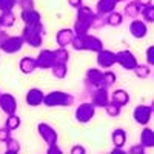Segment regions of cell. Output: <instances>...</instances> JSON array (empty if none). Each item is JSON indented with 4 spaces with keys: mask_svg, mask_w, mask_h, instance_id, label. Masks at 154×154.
Here are the masks:
<instances>
[{
    "mask_svg": "<svg viewBox=\"0 0 154 154\" xmlns=\"http://www.w3.org/2000/svg\"><path fill=\"white\" fill-rule=\"evenodd\" d=\"M71 48L74 51H88V53H99L103 49V42L102 38L93 34H86V35H75Z\"/></svg>",
    "mask_w": 154,
    "mask_h": 154,
    "instance_id": "6da1fadb",
    "label": "cell"
},
{
    "mask_svg": "<svg viewBox=\"0 0 154 154\" xmlns=\"http://www.w3.org/2000/svg\"><path fill=\"white\" fill-rule=\"evenodd\" d=\"M74 96L66 93V91H60V89H54L45 94V100L43 105L46 108H68L71 105H74Z\"/></svg>",
    "mask_w": 154,
    "mask_h": 154,
    "instance_id": "7a4b0ae2",
    "label": "cell"
},
{
    "mask_svg": "<svg viewBox=\"0 0 154 154\" xmlns=\"http://www.w3.org/2000/svg\"><path fill=\"white\" fill-rule=\"evenodd\" d=\"M45 34H46V29L42 22L38 25H32V26H23L20 35L23 37L25 45H28L31 48H42Z\"/></svg>",
    "mask_w": 154,
    "mask_h": 154,
    "instance_id": "3957f363",
    "label": "cell"
},
{
    "mask_svg": "<svg viewBox=\"0 0 154 154\" xmlns=\"http://www.w3.org/2000/svg\"><path fill=\"white\" fill-rule=\"evenodd\" d=\"M83 86L86 89V94L94 91L97 88L103 86V71L100 68H89L85 72V79H83ZM105 88V86H103Z\"/></svg>",
    "mask_w": 154,
    "mask_h": 154,
    "instance_id": "277c9868",
    "label": "cell"
},
{
    "mask_svg": "<svg viewBox=\"0 0 154 154\" xmlns=\"http://www.w3.org/2000/svg\"><path fill=\"white\" fill-rule=\"evenodd\" d=\"M96 116V106L91 103V102H82V103H79V106L75 108V112H74V117L75 120L85 125V123H89Z\"/></svg>",
    "mask_w": 154,
    "mask_h": 154,
    "instance_id": "5b68a950",
    "label": "cell"
},
{
    "mask_svg": "<svg viewBox=\"0 0 154 154\" xmlns=\"http://www.w3.org/2000/svg\"><path fill=\"white\" fill-rule=\"evenodd\" d=\"M37 133H38L40 139L43 140L48 146L56 145L59 142V134L56 131V128L53 125L46 123V122H40V123L37 125Z\"/></svg>",
    "mask_w": 154,
    "mask_h": 154,
    "instance_id": "8992f818",
    "label": "cell"
},
{
    "mask_svg": "<svg viewBox=\"0 0 154 154\" xmlns=\"http://www.w3.org/2000/svg\"><path fill=\"white\" fill-rule=\"evenodd\" d=\"M117 56V65L122 66L125 71H134L136 66L139 65V60L136 57V54L130 49H122L116 53Z\"/></svg>",
    "mask_w": 154,
    "mask_h": 154,
    "instance_id": "52a82bcc",
    "label": "cell"
},
{
    "mask_svg": "<svg viewBox=\"0 0 154 154\" xmlns=\"http://www.w3.org/2000/svg\"><path fill=\"white\" fill-rule=\"evenodd\" d=\"M89 102L97 108H106V105L111 102V93H109V89L108 88H97L94 89V91L89 93Z\"/></svg>",
    "mask_w": 154,
    "mask_h": 154,
    "instance_id": "ba28073f",
    "label": "cell"
},
{
    "mask_svg": "<svg viewBox=\"0 0 154 154\" xmlns=\"http://www.w3.org/2000/svg\"><path fill=\"white\" fill-rule=\"evenodd\" d=\"M96 62H97V66L100 69H111L114 65H117V56H116L114 51L111 49H102L96 54Z\"/></svg>",
    "mask_w": 154,
    "mask_h": 154,
    "instance_id": "9c48e42d",
    "label": "cell"
},
{
    "mask_svg": "<svg viewBox=\"0 0 154 154\" xmlns=\"http://www.w3.org/2000/svg\"><path fill=\"white\" fill-rule=\"evenodd\" d=\"M25 46V40L22 35H8L6 40L0 45V51L5 54H17Z\"/></svg>",
    "mask_w": 154,
    "mask_h": 154,
    "instance_id": "30bf717a",
    "label": "cell"
},
{
    "mask_svg": "<svg viewBox=\"0 0 154 154\" xmlns=\"http://www.w3.org/2000/svg\"><path fill=\"white\" fill-rule=\"evenodd\" d=\"M152 109L149 105H145V103H140L137 105L134 109H133V119L137 125L140 126H148V123L151 122V117H152Z\"/></svg>",
    "mask_w": 154,
    "mask_h": 154,
    "instance_id": "8fae6325",
    "label": "cell"
},
{
    "mask_svg": "<svg viewBox=\"0 0 154 154\" xmlns=\"http://www.w3.org/2000/svg\"><path fill=\"white\" fill-rule=\"evenodd\" d=\"M37 60V68L38 69H49L56 65V56L54 49H40V53L35 56Z\"/></svg>",
    "mask_w": 154,
    "mask_h": 154,
    "instance_id": "7c38bea8",
    "label": "cell"
},
{
    "mask_svg": "<svg viewBox=\"0 0 154 154\" xmlns=\"http://www.w3.org/2000/svg\"><path fill=\"white\" fill-rule=\"evenodd\" d=\"M128 31H130V34L137 38V40H140V38H145L148 35V23L143 22L142 19H134L130 22V25H128Z\"/></svg>",
    "mask_w": 154,
    "mask_h": 154,
    "instance_id": "4fadbf2b",
    "label": "cell"
},
{
    "mask_svg": "<svg viewBox=\"0 0 154 154\" xmlns=\"http://www.w3.org/2000/svg\"><path fill=\"white\" fill-rule=\"evenodd\" d=\"M17 108H19L17 99L9 93H2V96H0V109L6 116H11L17 112Z\"/></svg>",
    "mask_w": 154,
    "mask_h": 154,
    "instance_id": "5bb4252c",
    "label": "cell"
},
{
    "mask_svg": "<svg viewBox=\"0 0 154 154\" xmlns=\"http://www.w3.org/2000/svg\"><path fill=\"white\" fill-rule=\"evenodd\" d=\"M43 100H45V93L40 88H31L28 89L26 96H25V102L31 108H37V106L43 105Z\"/></svg>",
    "mask_w": 154,
    "mask_h": 154,
    "instance_id": "9a60e30c",
    "label": "cell"
},
{
    "mask_svg": "<svg viewBox=\"0 0 154 154\" xmlns=\"http://www.w3.org/2000/svg\"><path fill=\"white\" fill-rule=\"evenodd\" d=\"M74 37H75V34H74L72 28H62L56 32V43L60 48H68L72 45Z\"/></svg>",
    "mask_w": 154,
    "mask_h": 154,
    "instance_id": "2e32d148",
    "label": "cell"
},
{
    "mask_svg": "<svg viewBox=\"0 0 154 154\" xmlns=\"http://www.w3.org/2000/svg\"><path fill=\"white\" fill-rule=\"evenodd\" d=\"M96 11L91 8V6H88V5H82L79 9H77L75 12V20H79V22H83L86 25H89L93 29V22L96 19Z\"/></svg>",
    "mask_w": 154,
    "mask_h": 154,
    "instance_id": "e0dca14e",
    "label": "cell"
},
{
    "mask_svg": "<svg viewBox=\"0 0 154 154\" xmlns=\"http://www.w3.org/2000/svg\"><path fill=\"white\" fill-rule=\"evenodd\" d=\"M20 19L25 26H32V25L42 23V14L37 9H28V11H20Z\"/></svg>",
    "mask_w": 154,
    "mask_h": 154,
    "instance_id": "ac0fdd59",
    "label": "cell"
},
{
    "mask_svg": "<svg viewBox=\"0 0 154 154\" xmlns=\"http://www.w3.org/2000/svg\"><path fill=\"white\" fill-rule=\"evenodd\" d=\"M117 2L116 0H97V3H96V12L99 16H103L106 17L108 14H111V12L114 11H117L116 8H117Z\"/></svg>",
    "mask_w": 154,
    "mask_h": 154,
    "instance_id": "d6986e66",
    "label": "cell"
},
{
    "mask_svg": "<svg viewBox=\"0 0 154 154\" xmlns=\"http://www.w3.org/2000/svg\"><path fill=\"white\" fill-rule=\"evenodd\" d=\"M19 69H20V72L22 74H32L34 71H37L38 68H37V60H35V57H32V56H25V57H22L20 59V62H19Z\"/></svg>",
    "mask_w": 154,
    "mask_h": 154,
    "instance_id": "ffe728a7",
    "label": "cell"
},
{
    "mask_svg": "<svg viewBox=\"0 0 154 154\" xmlns=\"http://www.w3.org/2000/svg\"><path fill=\"white\" fill-rule=\"evenodd\" d=\"M139 143L145 146L146 149L154 148V130L149 126H143L140 131V137H139Z\"/></svg>",
    "mask_w": 154,
    "mask_h": 154,
    "instance_id": "44dd1931",
    "label": "cell"
},
{
    "mask_svg": "<svg viewBox=\"0 0 154 154\" xmlns=\"http://www.w3.org/2000/svg\"><path fill=\"white\" fill-rule=\"evenodd\" d=\"M130 93L126 91V89H122V88H117L114 89V91L111 93V102H114V103H117L119 106H126L128 103H130Z\"/></svg>",
    "mask_w": 154,
    "mask_h": 154,
    "instance_id": "7402d4cb",
    "label": "cell"
},
{
    "mask_svg": "<svg viewBox=\"0 0 154 154\" xmlns=\"http://www.w3.org/2000/svg\"><path fill=\"white\" fill-rule=\"evenodd\" d=\"M140 14H142V6L137 5L134 0H130V2H126L125 3V8H123V16L128 17V19H139Z\"/></svg>",
    "mask_w": 154,
    "mask_h": 154,
    "instance_id": "603a6c76",
    "label": "cell"
},
{
    "mask_svg": "<svg viewBox=\"0 0 154 154\" xmlns=\"http://www.w3.org/2000/svg\"><path fill=\"white\" fill-rule=\"evenodd\" d=\"M126 140H128V134L123 128H116L111 134V142L116 148H123L126 145Z\"/></svg>",
    "mask_w": 154,
    "mask_h": 154,
    "instance_id": "cb8c5ba5",
    "label": "cell"
},
{
    "mask_svg": "<svg viewBox=\"0 0 154 154\" xmlns=\"http://www.w3.org/2000/svg\"><path fill=\"white\" fill-rule=\"evenodd\" d=\"M123 19H125L123 12L114 11V12H111V14H108V16L105 17V20H106V26L117 28V26H120V25L123 23Z\"/></svg>",
    "mask_w": 154,
    "mask_h": 154,
    "instance_id": "d4e9b609",
    "label": "cell"
},
{
    "mask_svg": "<svg viewBox=\"0 0 154 154\" xmlns=\"http://www.w3.org/2000/svg\"><path fill=\"white\" fill-rule=\"evenodd\" d=\"M0 19H2V26L3 29L12 28L17 22V17L14 14V11H6V12H0Z\"/></svg>",
    "mask_w": 154,
    "mask_h": 154,
    "instance_id": "484cf974",
    "label": "cell"
},
{
    "mask_svg": "<svg viewBox=\"0 0 154 154\" xmlns=\"http://www.w3.org/2000/svg\"><path fill=\"white\" fill-rule=\"evenodd\" d=\"M51 74H53L54 79H65L68 75V63H56V65L51 68Z\"/></svg>",
    "mask_w": 154,
    "mask_h": 154,
    "instance_id": "4316f807",
    "label": "cell"
},
{
    "mask_svg": "<svg viewBox=\"0 0 154 154\" xmlns=\"http://www.w3.org/2000/svg\"><path fill=\"white\" fill-rule=\"evenodd\" d=\"M22 125V119L19 117L17 114H11V116H6V119H5V128H8V130L12 133V131H16L19 130Z\"/></svg>",
    "mask_w": 154,
    "mask_h": 154,
    "instance_id": "83f0119b",
    "label": "cell"
},
{
    "mask_svg": "<svg viewBox=\"0 0 154 154\" xmlns=\"http://www.w3.org/2000/svg\"><path fill=\"white\" fill-rule=\"evenodd\" d=\"M133 72L136 74V77H139V79H148L152 72V69H151L149 65H146V63H139Z\"/></svg>",
    "mask_w": 154,
    "mask_h": 154,
    "instance_id": "f1b7e54d",
    "label": "cell"
},
{
    "mask_svg": "<svg viewBox=\"0 0 154 154\" xmlns=\"http://www.w3.org/2000/svg\"><path fill=\"white\" fill-rule=\"evenodd\" d=\"M54 56H56V63H68L69 62V51H68V48L57 46L54 49Z\"/></svg>",
    "mask_w": 154,
    "mask_h": 154,
    "instance_id": "f546056e",
    "label": "cell"
},
{
    "mask_svg": "<svg viewBox=\"0 0 154 154\" xmlns=\"http://www.w3.org/2000/svg\"><path fill=\"white\" fill-rule=\"evenodd\" d=\"M72 31L75 35H86L89 34V31H91V26L83 22H79V20H75L74 25H72Z\"/></svg>",
    "mask_w": 154,
    "mask_h": 154,
    "instance_id": "4dcf8cb0",
    "label": "cell"
},
{
    "mask_svg": "<svg viewBox=\"0 0 154 154\" xmlns=\"http://www.w3.org/2000/svg\"><path fill=\"white\" fill-rule=\"evenodd\" d=\"M116 82H117V75H116L114 71H111V69L103 71V86H105V88L111 89V88L116 85Z\"/></svg>",
    "mask_w": 154,
    "mask_h": 154,
    "instance_id": "1f68e13d",
    "label": "cell"
},
{
    "mask_svg": "<svg viewBox=\"0 0 154 154\" xmlns=\"http://www.w3.org/2000/svg\"><path fill=\"white\" fill-rule=\"evenodd\" d=\"M140 17H142V20L146 22V23H154V3L142 8V14H140Z\"/></svg>",
    "mask_w": 154,
    "mask_h": 154,
    "instance_id": "d6a6232c",
    "label": "cell"
},
{
    "mask_svg": "<svg viewBox=\"0 0 154 154\" xmlns=\"http://www.w3.org/2000/svg\"><path fill=\"white\" fill-rule=\"evenodd\" d=\"M105 112L109 116V117L116 119L122 114V106H119L117 103H114V102H109V103L106 105V108H105Z\"/></svg>",
    "mask_w": 154,
    "mask_h": 154,
    "instance_id": "836d02e7",
    "label": "cell"
},
{
    "mask_svg": "<svg viewBox=\"0 0 154 154\" xmlns=\"http://www.w3.org/2000/svg\"><path fill=\"white\" fill-rule=\"evenodd\" d=\"M16 6H17V0H0V12L14 11Z\"/></svg>",
    "mask_w": 154,
    "mask_h": 154,
    "instance_id": "e575fe53",
    "label": "cell"
},
{
    "mask_svg": "<svg viewBox=\"0 0 154 154\" xmlns=\"http://www.w3.org/2000/svg\"><path fill=\"white\" fill-rule=\"evenodd\" d=\"M5 146H6L8 151H14V152H20V148H22L20 142H19L17 139H14V137H11L8 142L5 143Z\"/></svg>",
    "mask_w": 154,
    "mask_h": 154,
    "instance_id": "d590c367",
    "label": "cell"
},
{
    "mask_svg": "<svg viewBox=\"0 0 154 154\" xmlns=\"http://www.w3.org/2000/svg\"><path fill=\"white\" fill-rule=\"evenodd\" d=\"M17 6L20 8V11L35 9V2L34 0H17Z\"/></svg>",
    "mask_w": 154,
    "mask_h": 154,
    "instance_id": "8d00e7d4",
    "label": "cell"
},
{
    "mask_svg": "<svg viewBox=\"0 0 154 154\" xmlns=\"http://www.w3.org/2000/svg\"><path fill=\"white\" fill-rule=\"evenodd\" d=\"M145 60H146V65L154 68V45H149L146 48V51H145Z\"/></svg>",
    "mask_w": 154,
    "mask_h": 154,
    "instance_id": "74e56055",
    "label": "cell"
},
{
    "mask_svg": "<svg viewBox=\"0 0 154 154\" xmlns=\"http://www.w3.org/2000/svg\"><path fill=\"white\" fill-rule=\"evenodd\" d=\"M97 14V12H96ZM106 26V20H105V17L103 16H96V19H94V22H93V29H102V28H105Z\"/></svg>",
    "mask_w": 154,
    "mask_h": 154,
    "instance_id": "f35d334b",
    "label": "cell"
},
{
    "mask_svg": "<svg viewBox=\"0 0 154 154\" xmlns=\"http://www.w3.org/2000/svg\"><path fill=\"white\" fill-rule=\"evenodd\" d=\"M128 154H146V148L142 146L140 143H136L128 148Z\"/></svg>",
    "mask_w": 154,
    "mask_h": 154,
    "instance_id": "ab89813d",
    "label": "cell"
},
{
    "mask_svg": "<svg viewBox=\"0 0 154 154\" xmlns=\"http://www.w3.org/2000/svg\"><path fill=\"white\" fill-rule=\"evenodd\" d=\"M11 137H12V136H11V131L8 130V128H5V126L0 128V142H2V143H6Z\"/></svg>",
    "mask_w": 154,
    "mask_h": 154,
    "instance_id": "60d3db41",
    "label": "cell"
},
{
    "mask_svg": "<svg viewBox=\"0 0 154 154\" xmlns=\"http://www.w3.org/2000/svg\"><path fill=\"white\" fill-rule=\"evenodd\" d=\"M46 154H65V152H63V149L59 146V143H56V145H51V146H48Z\"/></svg>",
    "mask_w": 154,
    "mask_h": 154,
    "instance_id": "b9f144b4",
    "label": "cell"
},
{
    "mask_svg": "<svg viewBox=\"0 0 154 154\" xmlns=\"http://www.w3.org/2000/svg\"><path fill=\"white\" fill-rule=\"evenodd\" d=\"M69 154H88V152H86V148L83 145H74L69 149Z\"/></svg>",
    "mask_w": 154,
    "mask_h": 154,
    "instance_id": "7bdbcfd3",
    "label": "cell"
},
{
    "mask_svg": "<svg viewBox=\"0 0 154 154\" xmlns=\"http://www.w3.org/2000/svg\"><path fill=\"white\" fill-rule=\"evenodd\" d=\"M68 5L77 11V9H79V8L83 5V0H68Z\"/></svg>",
    "mask_w": 154,
    "mask_h": 154,
    "instance_id": "ee69618b",
    "label": "cell"
},
{
    "mask_svg": "<svg viewBox=\"0 0 154 154\" xmlns=\"http://www.w3.org/2000/svg\"><path fill=\"white\" fill-rule=\"evenodd\" d=\"M108 154H128V151H126L125 148H116V146H114Z\"/></svg>",
    "mask_w": 154,
    "mask_h": 154,
    "instance_id": "f6af8a7d",
    "label": "cell"
},
{
    "mask_svg": "<svg viewBox=\"0 0 154 154\" xmlns=\"http://www.w3.org/2000/svg\"><path fill=\"white\" fill-rule=\"evenodd\" d=\"M134 2H136L137 5H140L142 8H145V6H148V5L152 3V0H134Z\"/></svg>",
    "mask_w": 154,
    "mask_h": 154,
    "instance_id": "bcb514c9",
    "label": "cell"
},
{
    "mask_svg": "<svg viewBox=\"0 0 154 154\" xmlns=\"http://www.w3.org/2000/svg\"><path fill=\"white\" fill-rule=\"evenodd\" d=\"M8 35H9V34L6 32V29H3V28L0 29V45H2V43L6 40V37H8Z\"/></svg>",
    "mask_w": 154,
    "mask_h": 154,
    "instance_id": "7dc6e473",
    "label": "cell"
},
{
    "mask_svg": "<svg viewBox=\"0 0 154 154\" xmlns=\"http://www.w3.org/2000/svg\"><path fill=\"white\" fill-rule=\"evenodd\" d=\"M3 154H19V152H14V151H8V149H5V152Z\"/></svg>",
    "mask_w": 154,
    "mask_h": 154,
    "instance_id": "c3c4849f",
    "label": "cell"
},
{
    "mask_svg": "<svg viewBox=\"0 0 154 154\" xmlns=\"http://www.w3.org/2000/svg\"><path fill=\"white\" fill-rule=\"evenodd\" d=\"M117 3H126V2H130V0H116Z\"/></svg>",
    "mask_w": 154,
    "mask_h": 154,
    "instance_id": "681fc988",
    "label": "cell"
},
{
    "mask_svg": "<svg viewBox=\"0 0 154 154\" xmlns=\"http://www.w3.org/2000/svg\"><path fill=\"white\" fill-rule=\"evenodd\" d=\"M149 106H151V109H152V112H154V99H152V102L149 103Z\"/></svg>",
    "mask_w": 154,
    "mask_h": 154,
    "instance_id": "f907efd6",
    "label": "cell"
},
{
    "mask_svg": "<svg viewBox=\"0 0 154 154\" xmlns=\"http://www.w3.org/2000/svg\"><path fill=\"white\" fill-rule=\"evenodd\" d=\"M3 26H2V19H0V29H2Z\"/></svg>",
    "mask_w": 154,
    "mask_h": 154,
    "instance_id": "816d5d0a",
    "label": "cell"
},
{
    "mask_svg": "<svg viewBox=\"0 0 154 154\" xmlns=\"http://www.w3.org/2000/svg\"><path fill=\"white\" fill-rule=\"evenodd\" d=\"M0 96H2V89H0Z\"/></svg>",
    "mask_w": 154,
    "mask_h": 154,
    "instance_id": "f5cc1de1",
    "label": "cell"
},
{
    "mask_svg": "<svg viewBox=\"0 0 154 154\" xmlns=\"http://www.w3.org/2000/svg\"><path fill=\"white\" fill-rule=\"evenodd\" d=\"M152 77H154V69H152Z\"/></svg>",
    "mask_w": 154,
    "mask_h": 154,
    "instance_id": "db71d44e",
    "label": "cell"
},
{
    "mask_svg": "<svg viewBox=\"0 0 154 154\" xmlns=\"http://www.w3.org/2000/svg\"><path fill=\"white\" fill-rule=\"evenodd\" d=\"M0 53H2V51H0Z\"/></svg>",
    "mask_w": 154,
    "mask_h": 154,
    "instance_id": "11a10c76",
    "label": "cell"
}]
</instances>
